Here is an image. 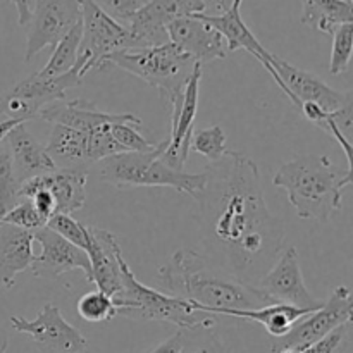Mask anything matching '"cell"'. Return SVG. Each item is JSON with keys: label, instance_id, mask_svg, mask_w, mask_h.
Segmentation results:
<instances>
[{"label": "cell", "instance_id": "e0dca14e", "mask_svg": "<svg viewBox=\"0 0 353 353\" xmlns=\"http://www.w3.org/2000/svg\"><path fill=\"white\" fill-rule=\"evenodd\" d=\"M86 255L92 264V283L110 299H117L123 290V268L126 264L121 245L110 231L90 228Z\"/></svg>", "mask_w": 353, "mask_h": 353}, {"label": "cell", "instance_id": "b9f144b4", "mask_svg": "<svg viewBox=\"0 0 353 353\" xmlns=\"http://www.w3.org/2000/svg\"><path fill=\"white\" fill-rule=\"evenodd\" d=\"M17 124H19V121H12V119H3L2 123H0V145H3L7 133H9L14 126H17Z\"/></svg>", "mask_w": 353, "mask_h": 353}, {"label": "cell", "instance_id": "7bdbcfd3", "mask_svg": "<svg viewBox=\"0 0 353 353\" xmlns=\"http://www.w3.org/2000/svg\"><path fill=\"white\" fill-rule=\"evenodd\" d=\"M210 2H212L214 6L221 10V12H224V10H228L231 6H233L234 0H210Z\"/></svg>", "mask_w": 353, "mask_h": 353}, {"label": "cell", "instance_id": "d4e9b609", "mask_svg": "<svg viewBox=\"0 0 353 353\" xmlns=\"http://www.w3.org/2000/svg\"><path fill=\"white\" fill-rule=\"evenodd\" d=\"M45 148L57 169L90 168L86 161V133L54 124Z\"/></svg>", "mask_w": 353, "mask_h": 353}, {"label": "cell", "instance_id": "4316f807", "mask_svg": "<svg viewBox=\"0 0 353 353\" xmlns=\"http://www.w3.org/2000/svg\"><path fill=\"white\" fill-rule=\"evenodd\" d=\"M79 41H81V23L76 24L54 48H52V55L48 59L47 64L34 74L38 78H55V76L65 74L74 68L76 61H78V50Z\"/></svg>", "mask_w": 353, "mask_h": 353}, {"label": "cell", "instance_id": "484cf974", "mask_svg": "<svg viewBox=\"0 0 353 353\" xmlns=\"http://www.w3.org/2000/svg\"><path fill=\"white\" fill-rule=\"evenodd\" d=\"M302 24L321 33L333 34L341 24L353 23L352 2L345 0H300Z\"/></svg>", "mask_w": 353, "mask_h": 353}, {"label": "cell", "instance_id": "ffe728a7", "mask_svg": "<svg viewBox=\"0 0 353 353\" xmlns=\"http://www.w3.org/2000/svg\"><path fill=\"white\" fill-rule=\"evenodd\" d=\"M6 147L9 148L14 176L19 186L57 169L47 154V148L30 133L24 123H19L7 133Z\"/></svg>", "mask_w": 353, "mask_h": 353}, {"label": "cell", "instance_id": "4dcf8cb0", "mask_svg": "<svg viewBox=\"0 0 353 353\" xmlns=\"http://www.w3.org/2000/svg\"><path fill=\"white\" fill-rule=\"evenodd\" d=\"M333 47H331V61H330V74L340 76L347 72L352 61L353 50V23L341 24L334 30Z\"/></svg>", "mask_w": 353, "mask_h": 353}, {"label": "cell", "instance_id": "2e32d148", "mask_svg": "<svg viewBox=\"0 0 353 353\" xmlns=\"http://www.w3.org/2000/svg\"><path fill=\"white\" fill-rule=\"evenodd\" d=\"M168 37L172 45L200 65L217 59L223 61L230 54L223 34L196 16L172 19L168 23Z\"/></svg>", "mask_w": 353, "mask_h": 353}, {"label": "cell", "instance_id": "44dd1931", "mask_svg": "<svg viewBox=\"0 0 353 353\" xmlns=\"http://www.w3.org/2000/svg\"><path fill=\"white\" fill-rule=\"evenodd\" d=\"M34 238L31 231L16 226H0V290H10L16 276L31 268L34 261Z\"/></svg>", "mask_w": 353, "mask_h": 353}, {"label": "cell", "instance_id": "60d3db41", "mask_svg": "<svg viewBox=\"0 0 353 353\" xmlns=\"http://www.w3.org/2000/svg\"><path fill=\"white\" fill-rule=\"evenodd\" d=\"M300 110H302L303 117H305L307 121H310L312 124H316L317 128L323 124V121L326 119L327 114L324 109H321L319 105H316V103H302V107H300Z\"/></svg>", "mask_w": 353, "mask_h": 353}, {"label": "cell", "instance_id": "4fadbf2b", "mask_svg": "<svg viewBox=\"0 0 353 353\" xmlns=\"http://www.w3.org/2000/svg\"><path fill=\"white\" fill-rule=\"evenodd\" d=\"M255 288L264 293L272 303H288L300 309L317 310L324 302L314 299L303 281L299 252L288 247L279 254L272 268L255 283Z\"/></svg>", "mask_w": 353, "mask_h": 353}, {"label": "cell", "instance_id": "74e56055", "mask_svg": "<svg viewBox=\"0 0 353 353\" xmlns=\"http://www.w3.org/2000/svg\"><path fill=\"white\" fill-rule=\"evenodd\" d=\"M107 16H110L112 19H116L117 23L128 26V23L131 21V17L145 6L148 3V0H93Z\"/></svg>", "mask_w": 353, "mask_h": 353}, {"label": "cell", "instance_id": "7402d4cb", "mask_svg": "<svg viewBox=\"0 0 353 353\" xmlns=\"http://www.w3.org/2000/svg\"><path fill=\"white\" fill-rule=\"evenodd\" d=\"M88 169H55L48 174L30 179L31 185L45 188L55 200V214L72 216L86 202Z\"/></svg>", "mask_w": 353, "mask_h": 353}, {"label": "cell", "instance_id": "6da1fadb", "mask_svg": "<svg viewBox=\"0 0 353 353\" xmlns=\"http://www.w3.org/2000/svg\"><path fill=\"white\" fill-rule=\"evenodd\" d=\"M205 169V188L195 199L205 259L254 286L283 252L285 226L269 212L261 172L250 157L228 150Z\"/></svg>", "mask_w": 353, "mask_h": 353}, {"label": "cell", "instance_id": "f546056e", "mask_svg": "<svg viewBox=\"0 0 353 353\" xmlns=\"http://www.w3.org/2000/svg\"><path fill=\"white\" fill-rule=\"evenodd\" d=\"M19 202V183L14 176L9 148L0 145V217Z\"/></svg>", "mask_w": 353, "mask_h": 353}, {"label": "cell", "instance_id": "f1b7e54d", "mask_svg": "<svg viewBox=\"0 0 353 353\" xmlns=\"http://www.w3.org/2000/svg\"><path fill=\"white\" fill-rule=\"evenodd\" d=\"M76 309H78L79 317L86 323H107L117 316V307L114 300L99 290L83 295L78 300Z\"/></svg>", "mask_w": 353, "mask_h": 353}, {"label": "cell", "instance_id": "ee69618b", "mask_svg": "<svg viewBox=\"0 0 353 353\" xmlns=\"http://www.w3.org/2000/svg\"><path fill=\"white\" fill-rule=\"evenodd\" d=\"M9 348V336H7L6 331L0 327V353H6Z\"/></svg>", "mask_w": 353, "mask_h": 353}, {"label": "cell", "instance_id": "7a4b0ae2", "mask_svg": "<svg viewBox=\"0 0 353 353\" xmlns=\"http://www.w3.org/2000/svg\"><path fill=\"white\" fill-rule=\"evenodd\" d=\"M159 285L168 295L192 303L196 312L212 314L223 309H261L271 300L210 264L195 250L174 252L159 269Z\"/></svg>", "mask_w": 353, "mask_h": 353}, {"label": "cell", "instance_id": "9a60e30c", "mask_svg": "<svg viewBox=\"0 0 353 353\" xmlns=\"http://www.w3.org/2000/svg\"><path fill=\"white\" fill-rule=\"evenodd\" d=\"M33 238L41 248L40 255H37L31 264V271L37 278L54 279L79 269L85 274L86 281L92 283V264L86 252L69 243L47 226L33 231Z\"/></svg>", "mask_w": 353, "mask_h": 353}, {"label": "cell", "instance_id": "8992f818", "mask_svg": "<svg viewBox=\"0 0 353 353\" xmlns=\"http://www.w3.org/2000/svg\"><path fill=\"white\" fill-rule=\"evenodd\" d=\"M117 307V316L133 321H155L169 323L179 330H192L209 323L216 316L207 312H196L192 303L186 300L162 293L161 290L150 288L137 279L130 264L123 268V290L119 296L114 299Z\"/></svg>", "mask_w": 353, "mask_h": 353}, {"label": "cell", "instance_id": "603a6c76", "mask_svg": "<svg viewBox=\"0 0 353 353\" xmlns=\"http://www.w3.org/2000/svg\"><path fill=\"white\" fill-rule=\"evenodd\" d=\"M314 312L312 309H300V307L288 305V303H271L261 309H223L212 312V316L233 317L243 319L248 323H257L264 326V330L272 338H283L302 317Z\"/></svg>", "mask_w": 353, "mask_h": 353}, {"label": "cell", "instance_id": "ba28073f", "mask_svg": "<svg viewBox=\"0 0 353 353\" xmlns=\"http://www.w3.org/2000/svg\"><path fill=\"white\" fill-rule=\"evenodd\" d=\"M81 79L83 76L78 62L71 71L55 78L43 79L38 78L37 74H31L0 99V112L6 116V119L26 123L38 117L40 110L48 103L65 100V92L78 86Z\"/></svg>", "mask_w": 353, "mask_h": 353}, {"label": "cell", "instance_id": "3957f363", "mask_svg": "<svg viewBox=\"0 0 353 353\" xmlns=\"http://www.w3.org/2000/svg\"><path fill=\"white\" fill-rule=\"evenodd\" d=\"M272 185L286 190L300 219L324 223L341 210V196L352 185V171L340 174L326 155H302L283 164Z\"/></svg>", "mask_w": 353, "mask_h": 353}, {"label": "cell", "instance_id": "83f0119b", "mask_svg": "<svg viewBox=\"0 0 353 353\" xmlns=\"http://www.w3.org/2000/svg\"><path fill=\"white\" fill-rule=\"evenodd\" d=\"M226 133L219 124H216V126H209L205 130L193 131L190 150L200 154L209 161V164H212V162H217L226 155Z\"/></svg>", "mask_w": 353, "mask_h": 353}, {"label": "cell", "instance_id": "5b68a950", "mask_svg": "<svg viewBox=\"0 0 353 353\" xmlns=\"http://www.w3.org/2000/svg\"><path fill=\"white\" fill-rule=\"evenodd\" d=\"M107 64L137 76L172 103L185 90L196 62L169 41L159 47L117 50L105 59L103 65Z\"/></svg>", "mask_w": 353, "mask_h": 353}, {"label": "cell", "instance_id": "bcb514c9", "mask_svg": "<svg viewBox=\"0 0 353 353\" xmlns=\"http://www.w3.org/2000/svg\"><path fill=\"white\" fill-rule=\"evenodd\" d=\"M345 2H352V0H345Z\"/></svg>", "mask_w": 353, "mask_h": 353}, {"label": "cell", "instance_id": "d6a6232c", "mask_svg": "<svg viewBox=\"0 0 353 353\" xmlns=\"http://www.w3.org/2000/svg\"><path fill=\"white\" fill-rule=\"evenodd\" d=\"M47 228H50L52 231L61 234L64 240H68L74 247L81 248L83 252H86V248H88L90 226H85V224L76 221L72 216H68V214H55V216H52L48 219Z\"/></svg>", "mask_w": 353, "mask_h": 353}, {"label": "cell", "instance_id": "cb8c5ba5", "mask_svg": "<svg viewBox=\"0 0 353 353\" xmlns=\"http://www.w3.org/2000/svg\"><path fill=\"white\" fill-rule=\"evenodd\" d=\"M183 331V353H247L236 330L221 326L217 316L202 326Z\"/></svg>", "mask_w": 353, "mask_h": 353}, {"label": "cell", "instance_id": "8d00e7d4", "mask_svg": "<svg viewBox=\"0 0 353 353\" xmlns=\"http://www.w3.org/2000/svg\"><path fill=\"white\" fill-rule=\"evenodd\" d=\"M352 336V321L338 326L324 338L317 340L316 343L299 350L300 353H345L350 345Z\"/></svg>", "mask_w": 353, "mask_h": 353}, {"label": "cell", "instance_id": "5bb4252c", "mask_svg": "<svg viewBox=\"0 0 353 353\" xmlns=\"http://www.w3.org/2000/svg\"><path fill=\"white\" fill-rule=\"evenodd\" d=\"M271 64L290 93V100L296 109L302 103H316L326 112H336L347 103L353 102L352 92H338L327 83L305 69L295 68L285 59L272 54Z\"/></svg>", "mask_w": 353, "mask_h": 353}, {"label": "cell", "instance_id": "836d02e7", "mask_svg": "<svg viewBox=\"0 0 353 353\" xmlns=\"http://www.w3.org/2000/svg\"><path fill=\"white\" fill-rule=\"evenodd\" d=\"M152 7L164 17L168 23L178 17H192L207 14L210 0H148Z\"/></svg>", "mask_w": 353, "mask_h": 353}, {"label": "cell", "instance_id": "e575fe53", "mask_svg": "<svg viewBox=\"0 0 353 353\" xmlns=\"http://www.w3.org/2000/svg\"><path fill=\"white\" fill-rule=\"evenodd\" d=\"M47 223L48 221L37 212L33 203L28 199H19V202L9 212L0 217V226L2 224H9V226L19 228V230L31 231V233L40 230V228L47 226Z\"/></svg>", "mask_w": 353, "mask_h": 353}, {"label": "cell", "instance_id": "f35d334b", "mask_svg": "<svg viewBox=\"0 0 353 353\" xmlns=\"http://www.w3.org/2000/svg\"><path fill=\"white\" fill-rule=\"evenodd\" d=\"M147 353H183V331L179 330L178 333L172 334L171 338L159 343Z\"/></svg>", "mask_w": 353, "mask_h": 353}, {"label": "cell", "instance_id": "d6986e66", "mask_svg": "<svg viewBox=\"0 0 353 353\" xmlns=\"http://www.w3.org/2000/svg\"><path fill=\"white\" fill-rule=\"evenodd\" d=\"M38 117L52 124H61V126L72 128L81 133H90L95 128L103 126V124L112 123H131L140 126L141 119L131 112H102L99 107L88 100L76 99V100H57L40 110Z\"/></svg>", "mask_w": 353, "mask_h": 353}, {"label": "cell", "instance_id": "f6af8a7d", "mask_svg": "<svg viewBox=\"0 0 353 353\" xmlns=\"http://www.w3.org/2000/svg\"><path fill=\"white\" fill-rule=\"evenodd\" d=\"M276 353H300L299 350H293V348H286V350H279Z\"/></svg>", "mask_w": 353, "mask_h": 353}, {"label": "cell", "instance_id": "d590c367", "mask_svg": "<svg viewBox=\"0 0 353 353\" xmlns=\"http://www.w3.org/2000/svg\"><path fill=\"white\" fill-rule=\"evenodd\" d=\"M110 137L124 152H150L155 143L145 140L137 130V124L114 123L110 124Z\"/></svg>", "mask_w": 353, "mask_h": 353}, {"label": "cell", "instance_id": "8fae6325", "mask_svg": "<svg viewBox=\"0 0 353 353\" xmlns=\"http://www.w3.org/2000/svg\"><path fill=\"white\" fill-rule=\"evenodd\" d=\"M79 23H81L79 0H37L26 26L28 38L24 61L30 62L34 55L47 47L54 48Z\"/></svg>", "mask_w": 353, "mask_h": 353}, {"label": "cell", "instance_id": "30bf717a", "mask_svg": "<svg viewBox=\"0 0 353 353\" xmlns=\"http://www.w3.org/2000/svg\"><path fill=\"white\" fill-rule=\"evenodd\" d=\"M10 326L14 331L26 334L41 353H85L88 340L78 327L64 319L55 303H45L34 319L12 316Z\"/></svg>", "mask_w": 353, "mask_h": 353}, {"label": "cell", "instance_id": "ab89813d", "mask_svg": "<svg viewBox=\"0 0 353 353\" xmlns=\"http://www.w3.org/2000/svg\"><path fill=\"white\" fill-rule=\"evenodd\" d=\"M7 2H10L16 7L17 23H19V26L26 28L31 19V14H33L34 2H37V0H7Z\"/></svg>", "mask_w": 353, "mask_h": 353}, {"label": "cell", "instance_id": "1f68e13d", "mask_svg": "<svg viewBox=\"0 0 353 353\" xmlns=\"http://www.w3.org/2000/svg\"><path fill=\"white\" fill-rule=\"evenodd\" d=\"M121 152L124 150L110 137V124H103L86 133V161L90 165L99 164L103 159L121 154Z\"/></svg>", "mask_w": 353, "mask_h": 353}, {"label": "cell", "instance_id": "ac0fdd59", "mask_svg": "<svg viewBox=\"0 0 353 353\" xmlns=\"http://www.w3.org/2000/svg\"><path fill=\"white\" fill-rule=\"evenodd\" d=\"M196 17H200L202 21L209 23L210 26L216 28L221 34L224 37L228 43V50H247L248 54L254 55L262 65H264L265 71L272 76V79L276 81V85L281 88V92H285V95L290 99V93L286 90L285 83L281 81V78L278 76V72L274 71L271 64L272 54L257 40L254 33L250 31V28L245 24L243 17H241V0H234L233 6L228 10L221 14H199Z\"/></svg>", "mask_w": 353, "mask_h": 353}, {"label": "cell", "instance_id": "9c48e42d", "mask_svg": "<svg viewBox=\"0 0 353 353\" xmlns=\"http://www.w3.org/2000/svg\"><path fill=\"white\" fill-rule=\"evenodd\" d=\"M353 314V300L352 293L347 286H338L333 290L330 300L323 303V307L309 316L302 317L288 333L283 338L272 343L271 352L276 353L286 348L293 350H302L309 345L316 343L317 340L330 334L338 326L345 323H350Z\"/></svg>", "mask_w": 353, "mask_h": 353}, {"label": "cell", "instance_id": "52a82bcc", "mask_svg": "<svg viewBox=\"0 0 353 353\" xmlns=\"http://www.w3.org/2000/svg\"><path fill=\"white\" fill-rule=\"evenodd\" d=\"M81 2V41L78 50V64L85 78L92 69H102L110 54L124 48H133L130 30L107 16L93 0Z\"/></svg>", "mask_w": 353, "mask_h": 353}, {"label": "cell", "instance_id": "277c9868", "mask_svg": "<svg viewBox=\"0 0 353 353\" xmlns=\"http://www.w3.org/2000/svg\"><path fill=\"white\" fill-rule=\"evenodd\" d=\"M164 147L165 140L155 143L150 152H121L103 159L99 162L100 179L117 188L161 186L196 199L199 193L205 188V171L200 174L174 171L162 162L161 154Z\"/></svg>", "mask_w": 353, "mask_h": 353}, {"label": "cell", "instance_id": "7c38bea8", "mask_svg": "<svg viewBox=\"0 0 353 353\" xmlns=\"http://www.w3.org/2000/svg\"><path fill=\"white\" fill-rule=\"evenodd\" d=\"M200 81H202V65L195 64L185 90L171 103V137L165 140L161 159L165 165L179 172L185 169L192 152L190 147H192V134L195 131V119L199 112Z\"/></svg>", "mask_w": 353, "mask_h": 353}]
</instances>
